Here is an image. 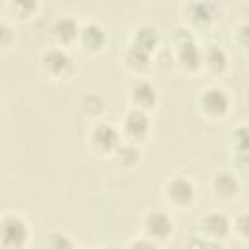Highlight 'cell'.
Segmentation results:
<instances>
[{
    "label": "cell",
    "instance_id": "cell-1",
    "mask_svg": "<svg viewBox=\"0 0 249 249\" xmlns=\"http://www.w3.org/2000/svg\"><path fill=\"white\" fill-rule=\"evenodd\" d=\"M0 239L8 245H19L25 239V226L18 218H8L0 226Z\"/></svg>",
    "mask_w": 249,
    "mask_h": 249
},
{
    "label": "cell",
    "instance_id": "cell-2",
    "mask_svg": "<svg viewBox=\"0 0 249 249\" xmlns=\"http://www.w3.org/2000/svg\"><path fill=\"white\" fill-rule=\"evenodd\" d=\"M167 195L169 198H173L177 204H185L191 200L193 196V185L187 179H173L167 187Z\"/></svg>",
    "mask_w": 249,
    "mask_h": 249
},
{
    "label": "cell",
    "instance_id": "cell-3",
    "mask_svg": "<svg viewBox=\"0 0 249 249\" xmlns=\"http://www.w3.org/2000/svg\"><path fill=\"white\" fill-rule=\"evenodd\" d=\"M202 103L206 107V111L210 113H224L226 107H228V97L222 89H208L204 91V97H202Z\"/></svg>",
    "mask_w": 249,
    "mask_h": 249
},
{
    "label": "cell",
    "instance_id": "cell-4",
    "mask_svg": "<svg viewBox=\"0 0 249 249\" xmlns=\"http://www.w3.org/2000/svg\"><path fill=\"white\" fill-rule=\"evenodd\" d=\"M148 228H150V231L154 235L165 237L167 231H169V228H171V224H169V220H167V216L163 212H152L148 216Z\"/></svg>",
    "mask_w": 249,
    "mask_h": 249
},
{
    "label": "cell",
    "instance_id": "cell-5",
    "mask_svg": "<svg viewBox=\"0 0 249 249\" xmlns=\"http://www.w3.org/2000/svg\"><path fill=\"white\" fill-rule=\"evenodd\" d=\"M146 128H148V119H146V115H144V113L134 111V113H130V115H128V119H126V130H128L130 134L140 136Z\"/></svg>",
    "mask_w": 249,
    "mask_h": 249
},
{
    "label": "cell",
    "instance_id": "cell-6",
    "mask_svg": "<svg viewBox=\"0 0 249 249\" xmlns=\"http://www.w3.org/2000/svg\"><path fill=\"white\" fill-rule=\"evenodd\" d=\"M206 230L212 235H224L228 231V220L222 214H208L206 216Z\"/></svg>",
    "mask_w": 249,
    "mask_h": 249
},
{
    "label": "cell",
    "instance_id": "cell-7",
    "mask_svg": "<svg viewBox=\"0 0 249 249\" xmlns=\"http://www.w3.org/2000/svg\"><path fill=\"white\" fill-rule=\"evenodd\" d=\"M93 138H95V142L103 144L105 148H111V146L115 144V140H117V134H115L113 126H109V124H99V126L95 128V132H93Z\"/></svg>",
    "mask_w": 249,
    "mask_h": 249
},
{
    "label": "cell",
    "instance_id": "cell-8",
    "mask_svg": "<svg viewBox=\"0 0 249 249\" xmlns=\"http://www.w3.org/2000/svg\"><path fill=\"white\" fill-rule=\"evenodd\" d=\"M45 66H49V68H56V70H62L66 64H68V58H66V54H62L60 51H49L47 54H45Z\"/></svg>",
    "mask_w": 249,
    "mask_h": 249
},
{
    "label": "cell",
    "instance_id": "cell-9",
    "mask_svg": "<svg viewBox=\"0 0 249 249\" xmlns=\"http://www.w3.org/2000/svg\"><path fill=\"white\" fill-rule=\"evenodd\" d=\"M84 41H86V45H89V47L101 45V43H103V33H101V29H99L97 25H93V23L86 25V29H84Z\"/></svg>",
    "mask_w": 249,
    "mask_h": 249
},
{
    "label": "cell",
    "instance_id": "cell-10",
    "mask_svg": "<svg viewBox=\"0 0 249 249\" xmlns=\"http://www.w3.org/2000/svg\"><path fill=\"white\" fill-rule=\"evenodd\" d=\"M134 99H136L140 105H150V103L154 101V89H152L146 82H142V84H138V86L134 88Z\"/></svg>",
    "mask_w": 249,
    "mask_h": 249
},
{
    "label": "cell",
    "instance_id": "cell-11",
    "mask_svg": "<svg viewBox=\"0 0 249 249\" xmlns=\"http://www.w3.org/2000/svg\"><path fill=\"white\" fill-rule=\"evenodd\" d=\"M235 189H237V181H235L233 177L224 175V173L216 177V191H218V193L231 195V193H235Z\"/></svg>",
    "mask_w": 249,
    "mask_h": 249
},
{
    "label": "cell",
    "instance_id": "cell-12",
    "mask_svg": "<svg viewBox=\"0 0 249 249\" xmlns=\"http://www.w3.org/2000/svg\"><path fill=\"white\" fill-rule=\"evenodd\" d=\"M54 31H56V35H60L62 39H70V37H74L76 27H74V23H72L70 19H60V21L56 23Z\"/></svg>",
    "mask_w": 249,
    "mask_h": 249
},
{
    "label": "cell",
    "instance_id": "cell-13",
    "mask_svg": "<svg viewBox=\"0 0 249 249\" xmlns=\"http://www.w3.org/2000/svg\"><path fill=\"white\" fill-rule=\"evenodd\" d=\"M206 60H208V64H210V66H214V68H216V66H218V68H222L226 58H224V53H222L220 49L212 47V49L208 51V58H206Z\"/></svg>",
    "mask_w": 249,
    "mask_h": 249
},
{
    "label": "cell",
    "instance_id": "cell-14",
    "mask_svg": "<svg viewBox=\"0 0 249 249\" xmlns=\"http://www.w3.org/2000/svg\"><path fill=\"white\" fill-rule=\"evenodd\" d=\"M51 249H70V241L64 235H54L51 239Z\"/></svg>",
    "mask_w": 249,
    "mask_h": 249
},
{
    "label": "cell",
    "instance_id": "cell-15",
    "mask_svg": "<svg viewBox=\"0 0 249 249\" xmlns=\"http://www.w3.org/2000/svg\"><path fill=\"white\" fill-rule=\"evenodd\" d=\"M130 249H154V247H152L148 241H144V239H142V241H134Z\"/></svg>",
    "mask_w": 249,
    "mask_h": 249
}]
</instances>
